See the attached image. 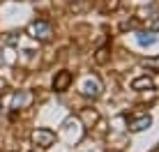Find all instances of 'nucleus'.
<instances>
[{"label":"nucleus","instance_id":"f257e3e1","mask_svg":"<svg viewBox=\"0 0 159 152\" xmlns=\"http://www.w3.org/2000/svg\"><path fill=\"white\" fill-rule=\"evenodd\" d=\"M28 32L32 37H35V39H39V42H44V39H48V37H51V23H48V21H44V19H39V21H32L30 23V28H28Z\"/></svg>","mask_w":159,"mask_h":152},{"label":"nucleus","instance_id":"f03ea898","mask_svg":"<svg viewBox=\"0 0 159 152\" xmlns=\"http://www.w3.org/2000/svg\"><path fill=\"white\" fill-rule=\"evenodd\" d=\"M53 141H56V134H53L51 129H37V132L32 134V143L42 145V148H51Z\"/></svg>","mask_w":159,"mask_h":152},{"label":"nucleus","instance_id":"7ed1b4c3","mask_svg":"<svg viewBox=\"0 0 159 152\" xmlns=\"http://www.w3.org/2000/svg\"><path fill=\"white\" fill-rule=\"evenodd\" d=\"M72 83V74L69 72H60L56 78H53V88H56L58 92H62V90H67V85Z\"/></svg>","mask_w":159,"mask_h":152},{"label":"nucleus","instance_id":"20e7f679","mask_svg":"<svg viewBox=\"0 0 159 152\" xmlns=\"http://www.w3.org/2000/svg\"><path fill=\"white\" fill-rule=\"evenodd\" d=\"M81 92H83L85 97H97V95H99V83L92 81V78H88L83 83V90H81Z\"/></svg>","mask_w":159,"mask_h":152},{"label":"nucleus","instance_id":"39448f33","mask_svg":"<svg viewBox=\"0 0 159 152\" xmlns=\"http://www.w3.org/2000/svg\"><path fill=\"white\" fill-rule=\"evenodd\" d=\"M136 42H139V46H155L157 44V35H148V32H139L136 35Z\"/></svg>","mask_w":159,"mask_h":152},{"label":"nucleus","instance_id":"423d86ee","mask_svg":"<svg viewBox=\"0 0 159 152\" xmlns=\"http://www.w3.org/2000/svg\"><path fill=\"white\" fill-rule=\"evenodd\" d=\"M131 88L134 90H150L152 88V78L150 76H141V78H136L134 83H131Z\"/></svg>","mask_w":159,"mask_h":152},{"label":"nucleus","instance_id":"0eeeda50","mask_svg":"<svg viewBox=\"0 0 159 152\" xmlns=\"http://www.w3.org/2000/svg\"><path fill=\"white\" fill-rule=\"evenodd\" d=\"M92 7V0H79V2H72L69 5V12L79 14V12H85V9Z\"/></svg>","mask_w":159,"mask_h":152},{"label":"nucleus","instance_id":"6e6552de","mask_svg":"<svg viewBox=\"0 0 159 152\" xmlns=\"http://www.w3.org/2000/svg\"><path fill=\"white\" fill-rule=\"evenodd\" d=\"M150 122H152L150 118L143 115V118H139V120H134V122H131V127H129V129H131V132H143L145 127H150Z\"/></svg>","mask_w":159,"mask_h":152},{"label":"nucleus","instance_id":"1a4fd4ad","mask_svg":"<svg viewBox=\"0 0 159 152\" xmlns=\"http://www.w3.org/2000/svg\"><path fill=\"white\" fill-rule=\"evenodd\" d=\"M95 60L99 62V65H104L108 60V48H99V51H97V56H95Z\"/></svg>","mask_w":159,"mask_h":152},{"label":"nucleus","instance_id":"9d476101","mask_svg":"<svg viewBox=\"0 0 159 152\" xmlns=\"http://www.w3.org/2000/svg\"><path fill=\"white\" fill-rule=\"evenodd\" d=\"M145 67H150V69H159V58H150V60H143Z\"/></svg>","mask_w":159,"mask_h":152},{"label":"nucleus","instance_id":"9b49d317","mask_svg":"<svg viewBox=\"0 0 159 152\" xmlns=\"http://www.w3.org/2000/svg\"><path fill=\"white\" fill-rule=\"evenodd\" d=\"M25 99H28V95H25V92H21V95H16V97H14V104H16V106H21V104H25Z\"/></svg>","mask_w":159,"mask_h":152},{"label":"nucleus","instance_id":"f8f14e48","mask_svg":"<svg viewBox=\"0 0 159 152\" xmlns=\"http://www.w3.org/2000/svg\"><path fill=\"white\" fill-rule=\"evenodd\" d=\"M150 28H152V30H159V16H157L155 21H152V23H150Z\"/></svg>","mask_w":159,"mask_h":152},{"label":"nucleus","instance_id":"ddd939ff","mask_svg":"<svg viewBox=\"0 0 159 152\" xmlns=\"http://www.w3.org/2000/svg\"><path fill=\"white\" fill-rule=\"evenodd\" d=\"M2 88H5V81H2V78H0V90H2Z\"/></svg>","mask_w":159,"mask_h":152},{"label":"nucleus","instance_id":"4468645a","mask_svg":"<svg viewBox=\"0 0 159 152\" xmlns=\"http://www.w3.org/2000/svg\"><path fill=\"white\" fill-rule=\"evenodd\" d=\"M0 108H2V106H0Z\"/></svg>","mask_w":159,"mask_h":152}]
</instances>
